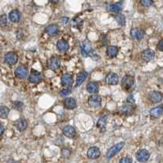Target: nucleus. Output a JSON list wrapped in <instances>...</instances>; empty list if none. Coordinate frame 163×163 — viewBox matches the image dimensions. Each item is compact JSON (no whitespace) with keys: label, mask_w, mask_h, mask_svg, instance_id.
<instances>
[{"label":"nucleus","mask_w":163,"mask_h":163,"mask_svg":"<svg viewBox=\"0 0 163 163\" xmlns=\"http://www.w3.org/2000/svg\"><path fill=\"white\" fill-rule=\"evenodd\" d=\"M81 54H82L83 56H85V57L90 56L92 59H94V60H97V59L98 58V55L95 53L94 49L92 48L90 43L86 42V41L84 42V43L81 45Z\"/></svg>","instance_id":"1"},{"label":"nucleus","mask_w":163,"mask_h":163,"mask_svg":"<svg viewBox=\"0 0 163 163\" xmlns=\"http://www.w3.org/2000/svg\"><path fill=\"white\" fill-rule=\"evenodd\" d=\"M121 85H122L123 89L127 92H130V90L134 87V78L131 75H125L123 77L122 81H121Z\"/></svg>","instance_id":"2"},{"label":"nucleus","mask_w":163,"mask_h":163,"mask_svg":"<svg viewBox=\"0 0 163 163\" xmlns=\"http://www.w3.org/2000/svg\"><path fill=\"white\" fill-rule=\"evenodd\" d=\"M124 146H125V142H121V143L116 144V145L112 146V147L108 150V152H107L106 157H107V159L112 158L115 155L117 154V153L122 149Z\"/></svg>","instance_id":"3"},{"label":"nucleus","mask_w":163,"mask_h":163,"mask_svg":"<svg viewBox=\"0 0 163 163\" xmlns=\"http://www.w3.org/2000/svg\"><path fill=\"white\" fill-rule=\"evenodd\" d=\"M145 32L139 28H133L130 30V36L134 40H142L144 38Z\"/></svg>","instance_id":"4"},{"label":"nucleus","mask_w":163,"mask_h":163,"mask_svg":"<svg viewBox=\"0 0 163 163\" xmlns=\"http://www.w3.org/2000/svg\"><path fill=\"white\" fill-rule=\"evenodd\" d=\"M101 103H102V99L98 95H92L89 97V100H88V104L92 108L99 107L101 105Z\"/></svg>","instance_id":"5"},{"label":"nucleus","mask_w":163,"mask_h":163,"mask_svg":"<svg viewBox=\"0 0 163 163\" xmlns=\"http://www.w3.org/2000/svg\"><path fill=\"white\" fill-rule=\"evenodd\" d=\"M5 62L9 65H13L16 64L18 60V56L15 52H10L5 54L4 56Z\"/></svg>","instance_id":"6"},{"label":"nucleus","mask_w":163,"mask_h":163,"mask_svg":"<svg viewBox=\"0 0 163 163\" xmlns=\"http://www.w3.org/2000/svg\"><path fill=\"white\" fill-rule=\"evenodd\" d=\"M105 82L107 85L116 86L119 83L118 75L115 73H109L105 78Z\"/></svg>","instance_id":"7"},{"label":"nucleus","mask_w":163,"mask_h":163,"mask_svg":"<svg viewBox=\"0 0 163 163\" xmlns=\"http://www.w3.org/2000/svg\"><path fill=\"white\" fill-rule=\"evenodd\" d=\"M150 153L146 149L139 150L136 153V158L139 162H146L149 159Z\"/></svg>","instance_id":"8"},{"label":"nucleus","mask_w":163,"mask_h":163,"mask_svg":"<svg viewBox=\"0 0 163 163\" xmlns=\"http://www.w3.org/2000/svg\"><path fill=\"white\" fill-rule=\"evenodd\" d=\"M15 75L19 78H26L28 76V68L25 65H20L15 70Z\"/></svg>","instance_id":"9"},{"label":"nucleus","mask_w":163,"mask_h":163,"mask_svg":"<svg viewBox=\"0 0 163 163\" xmlns=\"http://www.w3.org/2000/svg\"><path fill=\"white\" fill-rule=\"evenodd\" d=\"M60 65H61L60 60H59L58 57H56V56H53V57H51V58L48 60V63H47L48 67H49L50 69H52V70H57L58 68L60 67Z\"/></svg>","instance_id":"10"},{"label":"nucleus","mask_w":163,"mask_h":163,"mask_svg":"<svg viewBox=\"0 0 163 163\" xmlns=\"http://www.w3.org/2000/svg\"><path fill=\"white\" fill-rule=\"evenodd\" d=\"M63 135L67 136V138H74L76 135V129L72 126H66L63 129Z\"/></svg>","instance_id":"11"},{"label":"nucleus","mask_w":163,"mask_h":163,"mask_svg":"<svg viewBox=\"0 0 163 163\" xmlns=\"http://www.w3.org/2000/svg\"><path fill=\"white\" fill-rule=\"evenodd\" d=\"M29 80L32 83H40L42 80V74L40 72L36 71V70H32L30 74Z\"/></svg>","instance_id":"12"},{"label":"nucleus","mask_w":163,"mask_h":163,"mask_svg":"<svg viewBox=\"0 0 163 163\" xmlns=\"http://www.w3.org/2000/svg\"><path fill=\"white\" fill-rule=\"evenodd\" d=\"M61 83L63 87H68L73 84V78L70 74H63L61 78Z\"/></svg>","instance_id":"13"},{"label":"nucleus","mask_w":163,"mask_h":163,"mask_svg":"<svg viewBox=\"0 0 163 163\" xmlns=\"http://www.w3.org/2000/svg\"><path fill=\"white\" fill-rule=\"evenodd\" d=\"M163 114V105H158L156 107H154L150 111V116L153 118H158Z\"/></svg>","instance_id":"14"},{"label":"nucleus","mask_w":163,"mask_h":163,"mask_svg":"<svg viewBox=\"0 0 163 163\" xmlns=\"http://www.w3.org/2000/svg\"><path fill=\"white\" fill-rule=\"evenodd\" d=\"M149 99L150 101L153 102V103H160L162 101L163 95L161 94V92L154 91V92H150Z\"/></svg>","instance_id":"15"},{"label":"nucleus","mask_w":163,"mask_h":163,"mask_svg":"<svg viewBox=\"0 0 163 163\" xmlns=\"http://www.w3.org/2000/svg\"><path fill=\"white\" fill-rule=\"evenodd\" d=\"M87 156L90 159H97L100 156V150L97 147H91L87 152Z\"/></svg>","instance_id":"16"},{"label":"nucleus","mask_w":163,"mask_h":163,"mask_svg":"<svg viewBox=\"0 0 163 163\" xmlns=\"http://www.w3.org/2000/svg\"><path fill=\"white\" fill-rule=\"evenodd\" d=\"M57 47L59 52H67L69 50V43L64 39H60L57 42Z\"/></svg>","instance_id":"17"},{"label":"nucleus","mask_w":163,"mask_h":163,"mask_svg":"<svg viewBox=\"0 0 163 163\" xmlns=\"http://www.w3.org/2000/svg\"><path fill=\"white\" fill-rule=\"evenodd\" d=\"M155 56V53L151 49H146L144 50L142 54H141V57L143 59L144 61H150V60H152V59L154 58Z\"/></svg>","instance_id":"18"},{"label":"nucleus","mask_w":163,"mask_h":163,"mask_svg":"<svg viewBox=\"0 0 163 163\" xmlns=\"http://www.w3.org/2000/svg\"><path fill=\"white\" fill-rule=\"evenodd\" d=\"M46 33L52 37L57 36L59 34V27L57 25H49L46 28Z\"/></svg>","instance_id":"19"},{"label":"nucleus","mask_w":163,"mask_h":163,"mask_svg":"<svg viewBox=\"0 0 163 163\" xmlns=\"http://www.w3.org/2000/svg\"><path fill=\"white\" fill-rule=\"evenodd\" d=\"M63 105H64V107L67 109H73L76 107V101L74 98H66L64 101H63Z\"/></svg>","instance_id":"20"},{"label":"nucleus","mask_w":163,"mask_h":163,"mask_svg":"<svg viewBox=\"0 0 163 163\" xmlns=\"http://www.w3.org/2000/svg\"><path fill=\"white\" fill-rule=\"evenodd\" d=\"M119 53V48L116 46H109L107 48V56L109 58H115Z\"/></svg>","instance_id":"21"},{"label":"nucleus","mask_w":163,"mask_h":163,"mask_svg":"<svg viewBox=\"0 0 163 163\" xmlns=\"http://www.w3.org/2000/svg\"><path fill=\"white\" fill-rule=\"evenodd\" d=\"M9 20L13 23L19 22L21 20L20 11H18V10H16V9L12 10V11L9 13Z\"/></svg>","instance_id":"22"},{"label":"nucleus","mask_w":163,"mask_h":163,"mask_svg":"<svg viewBox=\"0 0 163 163\" xmlns=\"http://www.w3.org/2000/svg\"><path fill=\"white\" fill-rule=\"evenodd\" d=\"M107 116H103L98 119L97 122V127L99 129L101 132H104L106 131V125H107Z\"/></svg>","instance_id":"23"},{"label":"nucleus","mask_w":163,"mask_h":163,"mask_svg":"<svg viewBox=\"0 0 163 163\" xmlns=\"http://www.w3.org/2000/svg\"><path fill=\"white\" fill-rule=\"evenodd\" d=\"M122 2H117L114 4H110L107 6V10L111 12H115V13L120 14L121 11L122 10V5H121Z\"/></svg>","instance_id":"24"},{"label":"nucleus","mask_w":163,"mask_h":163,"mask_svg":"<svg viewBox=\"0 0 163 163\" xmlns=\"http://www.w3.org/2000/svg\"><path fill=\"white\" fill-rule=\"evenodd\" d=\"M15 126L19 131H24L27 128V121L24 118H20L19 120L16 121Z\"/></svg>","instance_id":"25"},{"label":"nucleus","mask_w":163,"mask_h":163,"mask_svg":"<svg viewBox=\"0 0 163 163\" xmlns=\"http://www.w3.org/2000/svg\"><path fill=\"white\" fill-rule=\"evenodd\" d=\"M99 90V86L95 82H90L87 85V91L88 92H90L91 94H96L97 92Z\"/></svg>","instance_id":"26"},{"label":"nucleus","mask_w":163,"mask_h":163,"mask_svg":"<svg viewBox=\"0 0 163 163\" xmlns=\"http://www.w3.org/2000/svg\"><path fill=\"white\" fill-rule=\"evenodd\" d=\"M87 76H88V74L85 71H82L81 72L80 74H78V75L76 77V87L81 86V84L85 82V80L86 79Z\"/></svg>","instance_id":"27"},{"label":"nucleus","mask_w":163,"mask_h":163,"mask_svg":"<svg viewBox=\"0 0 163 163\" xmlns=\"http://www.w3.org/2000/svg\"><path fill=\"white\" fill-rule=\"evenodd\" d=\"M121 111L125 115H131L134 113V107L131 105L127 104V105H123L121 109Z\"/></svg>","instance_id":"28"},{"label":"nucleus","mask_w":163,"mask_h":163,"mask_svg":"<svg viewBox=\"0 0 163 163\" xmlns=\"http://www.w3.org/2000/svg\"><path fill=\"white\" fill-rule=\"evenodd\" d=\"M9 109L6 106H0V118H7L9 114Z\"/></svg>","instance_id":"29"},{"label":"nucleus","mask_w":163,"mask_h":163,"mask_svg":"<svg viewBox=\"0 0 163 163\" xmlns=\"http://www.w3.org/2000/svg\"><path fill=\"white\" fill-rule=\"evenodd\" d=\"M115 19H116V22L118 23L119 25H121V26H125V16H124V15H122V14H118V15H116V16H115Z\"/></svg>","instance_id":"30"},{"label":"nucleus","mask_w":163,"mask_h":163,"mask_svg":"<svg viewBox=\"0 0 163 163\" xmlns=\"http://www.w3.org/2000/svg\"><path fill=\"white\" fill-rule=\"evenodd\" d=\"M72 25H73L74 27L80 28V27L82 26L83 20H81V18H75V19L72 20Z\"/></svg>","instance_id":"31"},{"label":"nucleus","mask_w":163,"mask_h":163,"mask_svg":"<svg viewBox=\"0 0 163 163\" xmlns=\"http://www.w3.org/2000/svg\"><path fill=\"white\" fill-rule=\"evenodd\" d=\"M7 16L3 14V15H1L0 16V26L3 27L7 25Z\"/></svg>","instance_id":"32"},{"label":"nucleus","mask_w":163,"mask_h":163,"mask_svg":"<svg viewBox=\"0 0 163 163\" xmlns=\"http://www.w3.org/2000/svg\"><path fill=\"white\" fill-rule=\"evenodd\" d=\"M72 93V90L70 89V88H65V89H63L62 91H60V92H59V94L61 95V96H68V95H70Z\"/></svg>","instance_id":"33"},{"label":"nucleus","mask_w":163,"mask_h":163,"mask_svg":"<svg viewBox=\"0 0 163 163\" xmlns=\"http://www.w3.org/2000/svg\"><path fill=\"white\" fill-rule=\"evenodd\" d=\"M119 163H133V161H132V159L130 157H122L120 160V162Z\"/></svg>","instance_id":"34"},{"label":"nucleus","mask_w":163,"mask_h":163,"mask_svg":"<svg viewBox=\"0 0 163 163\" xmlns=\"http://www.w3.org/2000/svg\"><path fill=\"white\" fill-rule=\"evenodd\" d=\"M141 3H142V5H143V7H148L152 4V1H150V0H143V1H141Z\"/></svg>","instance_id":"35"},{"label":"nucleus","mask_w":163,"mask_h":163,"mask_svg":"<svg viewBox=\"0 0 163 163\" xmlns=\"http://www.w3.org/2000/svg\"><path fill=\"white\" fill-rule=\"evenodd\" d=\"M13 107L16 109L21 110L23 108V104L21 102H15L13 105Z\"/></svg>","instance_id":"36"},{"label":"nucleus","mask_w":163,"mask_h":163,"mask_svg":"<svg viewBox=\"0 0 163 163\" xmlns=\"http://www.w3.org/2000/svg\"><path fill=\"white\" fill-rule=\"evenodd\" d=\"M127 103L129 104V105H133V104L134 103V96H130L129 97L127 98Z\"/></svg>","instance_id":"37"},{"label":"nucleus","mask_w":163,"mask_h":163,"mask_svg":"<svg viewBox=\"0 0 163 163\" xmlns=\"http://www.w3.org/2000/svg\"><path fill=\"white\" fill-rule=\"evenodd\" d=\"M157 48H158L160 51L163 52V39H161V40L159 41L158 44H157Z\"/></svg>","instance_id":"38"},{"label":"nucleus","mask_w":163,"mask_h":163,"mask_svg":"<svg viewBox=\"0 0 163 163\" xmlns=\"http://www.w3.org/2000/svg\"><path fill=\"white\" fill-rule=\"evenodd\" d=\"M61 20H62V22H63L64 25H66V24H67V23H68V21H69V18L68 17H63L62 19H61Z\"/></svg>","instance_id":"39"},{"label":"nucleus","mask_w":163,"mask_h":163,"mask_svg":"<svg viewBox=\"0 0 163 163\" xmlns=\"http://www.w3.org/2000/svg\"><path fill=\"white\" fill-rule=\"evenodd\" d=\"M4 131H5L4 127H3V125H2V124H1V123H0V136H1L2 134H3Z\"/></svg>","instance_id":"40"},{"label":"nucleus","mask_w":163,"mask_h":163,"mask_svg":"<svg viewBox=\"0 0 163 163\" xmlns=\"http://www.w3.org/2000/svg\"></svg>","instance_id":"41"}]
</instances>
